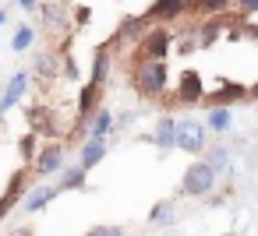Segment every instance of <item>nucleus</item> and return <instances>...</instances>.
I'll list each match as a JSON object with an SVG mask.
<instances>
[{"instance_id": "1", "label": "nucleus", "mask_w": 258, "mask_h": 236, "mask_svg": "<svg viewBox=\"0 0 258 236\" xmlns=\"http://www.w3.org/2000/svg\"><path fill=\"white\" fill-rule=\"evenodd\" d=\"M216 180H219V173L212 169V162L209 159H195L184 169V176H180V190L187 197H205V194L216 190Z\"/></svg>"}, {"instance_id": "2", "label": "nucleus", "mask_w": 258, "mask_h": 236, "mask_svg": "<svg viewBox=\"0 0 258 236\" xmlns=\"http://www.w3.org/2000/svg\"><path fill=\"white\" fill-rule=\"evenodd\" d=\"M205 134H209V124L205 120H195V116H180L177 120V148L187 152V155H198V152L209 148Z\"/></svg>"}, {"instance_id": "3", "label": "nucleus", "mask_w": 258, "mask_h": 236, "mask_svg": "<svg viewBox=\"0 0 258 236\" xmlns=\"http://www.w3.org/2000/svg\"><path fill=\"white\" fill-rule=\"evenodd\" d=\"M135 81H138V88H142L145 95H163V92H166V81H170L166 60H152V57H149L145 64H138Z\"/></svg>"}, {"instance_id": "4", "label": "nucleus", "mask_w": 258, "mask_h": 236, "mask_svg": "<svg viewBox=\"0 0 258 236\" xmlns=\"http://www.w3.org/2000/svg\"><path fill=\"white\" fill-rule=\"evenodd\" d=\"M99 95H103V85L89 78V81L82 85V95H78V127H82V131L92 127V120H96V113H99Z\"/></svg>"}, {"instance_id": "5", "label": "nucleus", "mask_w": 258, "mask_h": 236, "mask_svg": "<svg viewBox=\"0 0 258 236\" xmlns=\"http://www.w3.org/2000/svg\"><path fill=\"white\" fill-rule=\"evenodd\" d=\"M29 71H18L11 81H8V88H4V95H0V116H4L8 109H15L22 99H25V92H29Z\"/></svg>"}, {"instance_id": "6", "label": "nucleus", "mask_w": 258, "mask_h": 236, "mask_svg": "<svg viewBox=\"0 0 258 236\" xmlns=\"http://www.w3.org/2000/svg\"><path fill=\"white\" fill-rule=\"evenodd\" d=\"M152 145H156L159 152H170V148H177V116L163 113V116L156 120V127H152Z\"/></svg>"}, {"instance_id": "7", "label": "nucleus", "mask_w": 258, "mask_h": 236, "mask_svg": "<svg viewBox=\"0 0 258 236\" xmlns=\"http://www.w3.org/2000/svg\"><path fill=\"white\" fill-rule=\"evenodd\" d=\"M60 169H64V148L60 145H46L36 155V173L39 176H60Z\"/></svg>"}, {"instance_id": "8", "label": "nucleus", "mask_w": 258, "mask_h": 236, "mask_svg": "<svg viewBox=\"0 0 258 236\" xmlns=\"http://www.w3.org/2000/svg\"><path fill=\"white\" fill-rule=\"evenodd\" d=\"M187 8H191L187 0H152L149 11H145V18H152V22H173V18L184 15Z\"/></svg>"}, {"instance_id": "9", "label": "nucleus", "mask_w": 258, "mask_h": 236, "mask_svg": "<svg viewBox=\"0 0 258 236\" xmlns=\"http://www.w3.org/2000/svg\"><path fill=\"white\" fill-rule=\"evenodd\" d=\"M170 46H173V39H170V32H166V29H156V32H149V36L142 39V53H145V57H152V60H166Z\"/></svg>"}, {"instance_id": "10", "label": "nucleus", "mask_w": 258, "mask_h": 236, "mask_svg": "<svg viewBox=\"0 0 258 236\" xmlns=\"http://www.w3.org/2000/svg\"><path fill=\"white\" fill-rule=\"evenodd\" d=\"M106 138H96V134H89L85 141H82V152H78V162L85 166V169H92V166H99L103 159H106Z\"/></svg>"}, {"instance_id": "11", "label": "nucleus", "mask_w": 258, "mask_h": 236, "mask_svg": "<svg viewBox=\"0 0 258 236\" xmlns=\"http://www.w3.org/2000/svg\"><path fill=\"white\" fill-rule=\"evenodd\" d=\"M202 95H205L202 78H198L195 71H184V74H180V81H177V99H180V102H198Z\"/></svg>"}, {"instance_id": "12", "label": "nucleus", "mask_w": 258, "mask_h": 236, "mask_svg": "<svg viewBox=\"0 0 258 236\" xmlns=\"http://www.w3.org/2000/svg\"><path fill=\"white\" fill-rule=\"evenodd\" d=\"M205 124H209V131L226 134V131L233 127V109H230V106H223V102H212V106H209V113H205Z\"/></svg>"}, {"instance_id": "13", "label": "nucleus", "mask_w": 258, "mask_h": 236, "mask_svg": "<svg viewBox=\"0 0 258 236\" xmlns=\"http://www.w3.org/2000/svg\"><path fill=\"white\" fill-rule=\"evenodd\" d=\"M60 194V187H50V183H43V187H36L32 194H25V201H22V208L29 211V215H36V211H43L53 197Z\"/></svg>"}, {"instance_id": "14", "label": "nucleus", "mask_w": 258, "mask_h": 236, "mask_svg": "<svg viewBox=\"0 0 258 236\" xmlns=\"http://www.w3.org/2000/svg\"><path fill=\"white\" fill-rule=\"evenodd\" d=\"M85 173H89V169H85L82 162L71 166V169H60V183H57V187H60V190H85Z\"/></svg>"}, {"instance_id": "15", "label": "nucleus", "mask_w": 258, "mask_h": 236, "mask_svg": "<svg viewBox=\"0 0 258 236\" xmlns=\"http://www.w3.org/2000/svg\"><path fill=\"white\" fill-rule=\"evenodd\" d=\"M247 95V88L244 85H237V81H226V85H219L216 92H212V102H223V106H230V102H240Z\"/></svg>"}, {"instance_id": "16", "label": "nucleus", "mask_w": 258, "mask_h": 236, "mask_svg": "<svg viewBox=\"0 0 258 236\" xmlns=\"http://www.w3.org/2000/svg\"><path fill=\"white\" fill-rule=\"evenodd\" d=\"M113 131H117V116H113L110 109H99V113H96V120H92V127H89V134L106 138V134H113Z\"/></svg>"}, {"instance_id": "17", "label": "nucleus", "mask_w": 258, "mask_h": 236, "mask_svg": "<svg viewBox=\"0 0 258 236\" xmlns=\"http://www.w3.org/2000/svg\"><path fill=\"white\" fill-rule=\"evenodd\" d=\"M205 159L212 162V169H216V173H226V169H230V152H226L223 145H212V148H205Z\"/></svg>"}, {"instance_id": "18", "label": "nucleus", "mask_w": 258, "mask_h": 236, "mask_svg": "<svg viewBox=\"0 0 258 236\" xmlns=\"http://www.w3.org/2000/svg\"><path fill=\"white\" fill-rule=\"evenodd\" d=\"M32 43H36V29H32V25H22V29L15 32V39H11V50H15V53H25Z\"/></svg>"}, {"instance_id": "19", "label": "nucleus", "mask_w": 258, "mask_h": 236, "mask_svg": "<svg viewBox=\"0 0 258 236\" xmlns=\"http://www.w3.org/2000/svg\"><path fill=\"white\" fill-rule=\"evenodd\" d=\"M106 74H110V57H106V50H96V57H92V81H106Z\"/></svg>"}, {"instance_id": "20", "label": "nucleus", "mask_w": 258, "mask_h": 236, "mask_svg": "<svg viewBox=\"0 0 258 236\" xmlns=\"http://www.w3.org/2000/svg\"><path fill=\"white\" fill-rule=\"evenodd\" d=\"M149 218H152L156 225H170V222H173V204H170V201H156V208L149 211Z\"/></svg>"}, {"instance_id": "21", "label": "nucleus", "mask_w": 258, "mask_h": 236, "mask_svg": "<svg viewBox=\"0 0 258 236\" xmlns=\"http://www.w3.org/2000/svg\"><path fill=\"white\" fill-rule=\"evenodd\" d=\"M195 11H205V15H223L230 8V0H187Z\"/></svg>"}, {"instance_id": "22", "label": "nucleus", "mask_w": 258, "mask_h": 236, "mask_svg": "<svg viewBox=\"0 0 258 236\" xmlns=\"http://www.w3.org/2000/svg\"><path fill=\"white\" fill-rule=\"evenodd\" d=\"M18 152H22V159H25V162H32V159H36V131H32V134H25V138L18 141Z\"/></svg>"}, {"instance_id": "23", "label": "nucleus", "mask_w": 258, "mask_h": 236, "mask_svg": "<svg viewBox=\"0 0 258 236\" xmlns=\"http://www.w3.org/2000/svg\"><path fill=\"white\" fill-rule=\"evenodd\" d=\"M138 32H142V18H124L120 36H127V39H131V36H138Z\"/></svg>"}, {"instance_id": "24", "label": "nucleus", "mask_w": 258, "mask_h": 236, "mask_svg": "<svg viewBox=\"0 0 258 236\" xmlns=\"http://www.w3.org/2000/svg\"><path fill=\"white\" fill-rule=\"evenodd\" d=\"M216 36H219V25H205V29H202V36H198V46H212V43H216Z\"/></svg>"}, {"instance_id": "25", "label": "nucleus", "mask_w": 258, "mask_h": 236, "mask_svg": "<svg viewBox=\"0 0 258 236\" xmlns=\"http://www.w3.org/2000/svg\"><path fill=\"white\" fill-rule=\"evenodd\" d=\"M53 67H57V60H53V57H39V64H36V74L50 78V74H53Z\"/></svg>"}, {"instance_id": "26", "label": "nucleus", "mask_w": 258, "mask_h": 236, "mask_svg": "<svg viewBox=\"0 0 258 236\" xmlns=\"http://www.w3.org/2000/svg\"><path fill=\"white\" fill-rule=\"evenodd\" d=\"M22 183H25V173H15V176H11V183H8V194H11V197H18Z\"/></svg>"}, {"instance_id": "27", "label": "nucleus", "mask_w": 258, "mask_h": 236, "mask_svg": "<svg viewBox=\"0 0 258 236\" xmlns=\"http://www.w3.org/2000/svg\"><path fill=\"white\" fill-rule=\"evenodd\" d=\"M18 197H11V194H4V197H0V222H4V215L11 211V204H15Z\"/></svg>"}, {"instance_id": "28", "label": "nucleus", "mask_w": 258, "mask_h": 236, "mask_svg": "<svg viewBox=\"0 0 258 236\" xmlns=\"http://www.w3.org/2000/svg\"><path fill=\"white\" fill-rule=\"evenodd\" d=\"M64 74H68V78H78V64H75V60H71V57H68V60H64Z\"/></svg>"}, {"instance_id": "29", "label": "nucleus", "mask_w": 258, "mask_h": 236, "mask_svg": "<svg viewBox=\"0 0 258 236\" xmlns=\"http://www.w3.org/2000/svg\"><path fill=\"white\" fill-rule=\"evenodd\" d=\"M15 4H18L22 11H36V8H39V0H15Z\"/></svg>"}, {"instance_id": "30", "label": "nucleus", "mask_w": 258, "mask_h": 236, "mask_svg": "<svg viewBox=\"0 0 258 236\" xmlns=\"http://www.w3.org/2000/svg\"><path fill=\"white\" fill-rule=\"evenodd\" d=\"M237 4H240L247 15H254V11H258V0H237Z\"/></svg>"}, {"instance_id": "31", "label": "nucleus", "mask_w": 258, "mask_h": 236, "mask_svg": "<svg viewBox=\"0 0 258 236\" xmlns=\"http://www.w3.org/2000/svg\"><path fill=\"white\" fill-rule=\"evenodd\" d=\"M131 120H135V113H120V116H117V127H127Z\"/></svg>"}, {"instance_id": "32", "label": "nucleus", "mask_w": 258, "mask_h": 236, "mask_svg": "<svg viewBox=\"0 0 258 236\" xmlns=\"http://www.w3.org/2000/svg\"><path fill=\"white\" fill-rule=\"evenodd\" d=\"M106 229H110V225H96V229H89L85 236H106Z\"/></svg>"}, {"instance_id": "33", "label": "nucleus", "mask_w": 258, "mask_h": 236, "mask_svg": "<svg viewBox=\"0 0 258 236\" xmlns=\"http://www.w3.org/2000/svg\"><path fill=\"white\" fill-rule=\"evenodd\" d=\"M106 236H127V232H124V229H117V225H110V229H106Z\"/></svg>"}, {"instance_id": "34", "label": "nucleus", "mask_w": 258, "mask_h": 236, "mask_svg": "<svg viewBox=\"0 0 258 236\" xmlns=\"http://www.w3.org/2000/svg\"><path fill=\"white\" fill-rule=\"evenodd\" d=\"M11 236H32V229H29V225H25V229H15V232H11Z\"/></svg>"}, {"instance_id": "35", "label": "nucleus", "mask_w": 258, "mask_h": 236, "mask_svg": "<svg viewBox=\"0 0 258 236\" xmlns=\"http://www.w3.org/2000/svg\"><path fill=\"white\" fill-rule=\"evenodd\" d=\"M4 22H8V11H0V29H4Z\"/></svg>"}, {"instance_id": "36", "label": "nucleus", "mask_w": 258, "mask_h": 236, "mask_svg": "<svg viewBox=\"0 0 258 236\" xmlns=\"http://www.w3.org/2000/svg\"><path fill=\"white\" fill-rule=\"evenodd\" d=\"M223 236H233V232H223Z\"/></svg>"}]
</instances>
